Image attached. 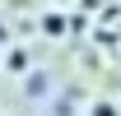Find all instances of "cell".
<instances>
[{"instance_id": "5", "label": "cell", "mask_w": 121, "mask_h": 116, "mask_svg": "<svg viewBox=\"0 0 121 116\" xmlns=\"http://www.w3.org/2000/svg\"><path fill=\"white\" fill-rule=\"evenodd\" d=\"M0 70H5V51H0Z\"/></svg>"}, {"instance_id": "4", "label": "cell", "mask_w": 121, "mask_h": 116, "mask_svg": "<svg viewBox=\"0 0 121 116\" xmlns=\"http://www.w3.org/2000/svg\"><path fill=\"white\" fill-rule=\"evenodd\" d=\"M51 5H70V0H51Z\"/></svg>"}, {"instance_id": "3", "label": "cell", "mask_w": 121, "mask_h": 116, "mask_svg": "<svg viewBox=\"0 0 121 116\" xmlns=\"http://www.w3.org/2000/svg\"><path fill=\"white\" fill-rule=\"evenodd\" d=\"M89 116H117V107H112V102H93Z\"/></svg>"}, {"instance_id": "1", "label": "cell", "mask_w": 121, "mask_h": 116, "mask_svg": "<svg viewBox=\"0 0 121 116\" xmlns=\"http://www.w3.org/2000/svg\"><path fill=\"white\" fill-rule=\"evenodd\" d=\"M5 70H9V74H28V70H33L28 51H23V46H14V51H5Z\"/></svg>"}, {"instance_id": "2", "label": "cell", "mask_w": 121, "mask_h": 116, "mask_svg": "<svg viewBox=\"0 0 121 116\" xmlns=\"http://www.w3.org/2000/svg\"><path fill=\"white\" fill-rule=\"evenodd\" d=\"M42 33L47 37H65V14H60V9H47L42 14Z\"/></svg>"}]
</instances>
